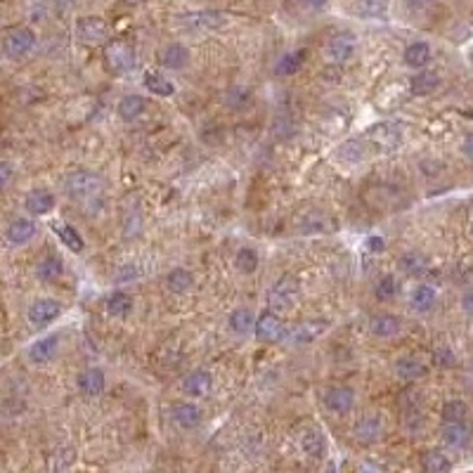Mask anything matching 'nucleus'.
<instances>
[{"mask_svg": "<svg viewBox=\"0 0 473 473\" xmlns=\"http://www.w3.org/2000/svg\"><path fill=\"white\" fill-rule=\"evenodd\" d=\"M171 419L175 421V426L189 430V428L199 426L204 414L194 402H178V405H173V409H171Z\"/></svg>", "mask_w": 473, "mask_h": 473, "instance_id": "15", "label": "nucleus"}, {"mask_svg": "<svg viewBox=\"0 0 473 473\" xmlns=\"http://www.w3.org/2000/svg\"><path fill=\"white\" fill-rule=\"evenodd\" d=\"M367 249H369L372 253H384L386 242L381 237H369V239H367Z\"/></svg>", "mask_w": 473, "mask_h": 473, "instance_id": "46", "label": "nucleus"}, {"mask_svg": "<svg viewBox=\"0 0 473 473\" xmlns=\"http://www.w3.org/2000/svg\"><path fill=\"white\" fill-rule=\"evenodd\" d=\"M355 10L362 19H381L388 12V0H357Z\"/></svg>", "mask_w": 473, "mask_h": 473, "instance_id": "36", "label": "nucleus"}, {"mask_svg": "<svg viewBox=\"0 0 473 473\" xmlns=\"http://www.w3.org/2000/svg\"><path fill=\"white\" fill-rule=\"evenodd\" d=\"M104 189V182L97 173L93 171H74L67 175L65 180V192L76 201H90L97 199Z\"/></svg>", "mask_w": 473, "mask_h": 473, "instance_id": "1", "label": "nucleus"}, {"mask_svg": "<svg viewBox=\"0 0 473 473\" xmlns=\"http://www.w3.org/2000/svg\"><path fill=\"white\" fill-rule=\"evenodd\" d=\"M466 416H469V407H466L464 400H447L443 405V421L445 423L466 421Z\"/></svg>", "mask_w": 473, "mask_h": 473, "instance_id": "40", "label": "nucleus"}, {"mask_svg": "<svg viewBox=\"0 0 473 473\" xmlns=\"http://www.w3.org/2000/svg\"><path fill=\"white\" fill-rule=\"evenodd\" d=\"M62 315V303L55 299H38L31 303L29 308V322L36 329H43L48 324H52Z\"/></svg>", "mask_w": 473, "mask_h": 473, "instance_id": "10", "label": "nucleus"}, {"mask_svg": "<svg viewBox=\"0 0 473 473\" xmlns=\"http://www.w3.org/2000/svg\"><path fill=\"white\" fill-rule=\"evenodd\" d=\"M405 128L398 121H381L367 130V143L377 152H393L402 145Z\"/></svg>", "mask_w": 473, "mask_h": 473, "instance_id": "3", "label": "nucleus"}, {"mask_svg": "<svg viewBox=\"0 0 473 473\" xmlns=\"http://www.w3.org/2000/svg\"><path fill=\"white\" fill-rule=\"evenodd\" d=\"M24 208L31 216H48L55 208V194L48 189H31L24 199Z\"/></svg>", "mask_w": 473, "mask_h": 473, "instance_id": "17", "label": "nucleus"}, {"mask_svg": "<svg viewBox=\"0 0 473 473\" xmlns=\"http://www.w3.org/2000/svg\"><path fill=\"white\" fill-rule=\"evenodd\" d=\"M327 329H329L327 320H303L301 324H296L284 338L291 345H308V343L317 341L322 334H327Z\"/></svg>", "mask_w": 473, "mask_h": 473, "instance_id": "9", "label": "nucleus"}, {"mask_svg": "<svg viewBox=\"0 0 473 473\" xmlns=\"http://www.w3.org/2000/svg\"><path fill=\"white\" fill-rule=\"evenodd\" d=\"M76 36L86 45H104L109 40V26L100 17H81L76 24Z\"/></svg>", "mask_w": 473, "mask_h": 473, "instance_id": "8", "label": "nucleus"}, {"mask_svg": "<svg viewBox=\"0 0 473 473\" xmlns=\"http://www.w3.org/2000/svg\"><path fill=\"white\" fill-rule=\"evenodd\" d=\"M462 152H464V157H466V159H471V161H473V133H469V135L464 138Z\"/></svg>", "mask_w": 473, "mask_h": 473, "instance_id": "47", "label": "nucleus"}, {"mask_svg": "<svg viewBox=\"0 0 473 473\" xmlns=\"http://www.w3.org/2000/svg\"><path fill=\"white\" fill-rule=\"evenodd\" d=\"M123 3H128V5H140L143 0H123Z\"/></svg>", "mask_w": 473, "mask_h": 473, "instance_id": "51", "label": "nucleus"}, {"mask_svg": "<svg viewBox=\"0 0 473 473\" xmlns=\"http://www.w3.org/2000/svg\"><path fill=\"white\" fill-rule=\"evenodd\" d=\"M147 109V100L140 95H126L121 102H118V116L123 118V121H135L145 114Z\"/></svg>", "mask_w": 473, "mask_h": 473, "instance_id": "27", "label": "nucleus"}, {"mask_svg": "<svg viewBox=\"0 0 473 473\" xmlns=\"http://www.w3.org/2000/svg\"><path fill=\"white\" fill-rule=\"evenodd\" d=\"M355 48H357L355 33L338 31L327 40V45H324V57H327L329 65H345V62L355 55Z\"/></svg>", "mask_w": 473, "mask_h": 473, "instance_id": "4", "label": "nucleus"}, {"mask_svg": "<svg viewBox=\"0 0 473 473\" xmlns=\"http://www.w3.org/2000/svg\"><path fill=\"white\" fill-rule=\"evenodd\" d=\"M296 299H299V282L294 277H282L279 282H274L272 289L267 291V306H270V313H274V310L286 313V310H291Z\"/></svg>", "mask_w": 473, "mask_h": 473, "instance_id": "5", "label": "nucleus"}, {"mask_svg": "<svg viewBox=\"0 0 473 473\" xmlns=\"http://www.w3.org/2000/svg\"><path fill=\"white\" fill-rule=\"evenodd\" d=\"M38 36L31 26H12L3 36V52L10 60H24L36 50Z\"/></svg>", "mask_w": 473, "mask_h": 473, "instance_id": "2", "label": "nucleus"}, {"mask_svg": "<svg viewBox=\"0 0 473 473\" xmlns=\"http://www.w3.org/2000/svg\"><path fill=\"white\" fill-rule=\"evenodd\" d=\"M237 270L239 272H244V274H251V272H256V267H258V253L253 251V249H242L237 253Z\"/></svg>", "mask_w": 473, "mask_h": 473, "instance_id": "41", "label": "nucleus"}, {"mask_svg": "<svg viewBox=\"0 0 473 473\" xmlns=\"http://www.w3.org/2000/svg\"><path fill=\"white\" fill-rule=\"evenodd\" d=\"M336 157L345 161V164H360L365 157H367V143L360 138H352V140H345V143L338 147Z\"/></svg>", "mask_w": 473, "mask_h": 473, "instance_id": "25", "label": "nucleus"}, {"mask_svg": "<svg viewBox=\"0 0 473 473\" xmlns=\"http://www.w3.org/2000/svg\"><path fill=\"white\" fill-rule=\"evenodd\" d=\"M299 225L303 232H308V235H329V232L336 228L334 221H331L324 211H308V213L301 218Z\"/></svg>", "mask_w": 473, "mask_h": 473, "instance_id": "18", "label": "nucleus"}, {"mask_svg": "<svg viewBox=\"0 0 473 473\" xmlns=\"http://www.w3.org/2000/svg\"><path fill=\"white\" fill-rule=\"evenodd\" d=\"M433 360H435V365H440V367H455V352H452L447 345H440V348H435Z\"/></svg>", "mask_w": 473, "mask_h": 473, "instance_id": "44", "label": "nucleus"}, {"mask_svg": "<svg viewBox=\"0 0 473 473\" xmlns=\"http://www.w3.org/2000/svg\"><path fill=\"white\" fill-rule=\"evenodd\" d=\"M12 178H15V168H12V164H8V161H0V192L8 189Z\"/></svg>", "mask_w": 473, "mask_h": 473, "instance_id": "45", "label": "nucleus"}, {"mask_svg": "<svg viewBox=\"0 0 473 473\" xmlns=\"http://www.w3.org/2000/svg\"><path fill=\"white\" fill-rule=\"evenodd\" d=\"M104 62H107V69L114 74H128L133 67H135V52L128 43L123 40H114V43L107 45L104 50Z\"/></svg>", "mask_w": 473, "mask_h": 473, "instance_id": "7", "label": "nucleus"}, {"mask_svg": "<svg viewBox=\"0 0 473 473\" xmlns=\"http://www.w3.org/2000/svg\"><path fill=\"white\" fill-rule=\"evenodd\" d=\"M159 60L166 69H175L178 72V69H185L189 65V50L182 43H168L159 52Z\"/></svg>", "mask_w": 473, "mask_h": 473, "instance_id": "20", "label": "nucleus"}, {"mask_svg": "<svg viewBox=\"0 0 473 473\" xmlns=\"http://www.w3.org/2000/svg\"><path fill=\"white\" fill-rule=\"evenodd\" d=\"M306 57L308 52L303 50H291V52H284L282 57L277 60V67H274V72L279 76H294L296 72H301V67L306 65Z\"/></svg>", "mask_w": 473, "mask_h": 473, "instance_id": "24", "label": "nucleus"}, {"mask_svg": "<svg viewBox=\"0 0 473 473\" xmlns=\"http://www.w3.org/2000/svg\"><path fill=\"white\" fill-rule=\"evenodd\" d=\"M143 81H145V88L157 97H171L175 93L173 83L168 79H164V76L157 74V72H145Z\"/></svg>", "mask_w": 473, "mask_h": 473, "instance_id": "30", "label": "nucleus"}, {"mask_svg": "<svg viewBox=\"0 0 473 473\" xmlns=\"http://www.w3.org/2000/svg\"><path fill=\"white\" fill-rule=\"evenodd\" d=\"M438 86H440V76L435 72H419L412 81H409V90H412V95H416V97L430 95Z\"/></svg>", "mask_w": 473, "mask_h": 473, "instance_id": "26", "label": "nucleus"}, {"mask_svg": "<svg viewBox=\"0 0 473 473\" xmlns=\"http://www.w3.org/2000/svg\"><path fill=\"white\" fill-rule=\"evenodd\" d=\"M381 433H384V423H381V416L377 414L362 416L352 428V435H355L360 445H374L381 438Z\"/></svg>", "mask_w": 473, "mask_h": 473, "instance_id": "12", "label": "nucleus"}, {"mask_svg": "<svg viewBox=\"0 0 473 473\" xmlns=\"http://www.w3.org/2000/svg\"><path fill=\"white\" fill-rule=\"evenodd\" d=\"M228 104L232 109H246L251 104V93L242 86H235L228 93Z\"/></svg>", "mask_w": 473, "mask_h": 473, "instance_id": "43", "label": "nucleus"}, {"mask_svg": "<svg viewBox=\"0 0 473 473\" xmlns=\"http://www.w3.org/2000/svg\"><path fill=\"white\" fill-rule=\"evenodd\" d=\"M462 308L466 310V313H471V315H473V291L464 294V299H462Z\"/></svg>", "mask_w": 473, "mask_h": 473, "instance_id": "48", "label": "nucleus"}, {"mask_svg": "<svg viewBox=\"0 0 473 473\" xmlns=\"http://www.w3.org/2000/svg\"><path fill=\"white\" fill-rule=\"evenodd\" d=\"M228 324H230L232 334L244 336V334H249V331L253 329V324H256V317H253V313L249 308H237L235 313L230 315Z\"/></svg>", "mask_w": 473, "mask_h": 473, "instance_id": "31", "label": "nucleus"}, {"mask_svg": "<svg viewBox=\"0 0 473 473\" xmlns=\"http://www.w3.org/2000/svg\"><path fill=\"white\" fill-rule=\"evenodd\" d=\"M253 334H256L260 343H277L286 336V324L279 315L265 310L256 320V324H253Z\"/></svg>", "mask_w": 473, "mask_h": 473, "instance_id": "6", "label": "nucleus"}, {"mask_svg": "<svg viewBox=\"0 0 473 473\" xmlns=\"http://www.w3.org/2000/svg\"><path fill=\"white\" fill-rule=\"evenodd\" d=\"M398 267L405 274H409V277H419V274H423L428 270V258L423 256L421 251H407V253H402L400 256Z\"/></svg>", "mask_w": 473, "mask_h": 473, "instance_id": "23", "label": "nucleus"}, {"mask_svg": "<svg viewBox=\"0 0 473 473\" xmlns=\"http://www.w3.org/2000/svg\"><path fill=\"white\" fill-rule=\"evenodd\" d=\"M62 270H65V265H62L60 256H55V253H50V256H45L43 260L38 263V277L45 279V282H52L57 279Z\"/></svg>", "mask_w": 473, "mask_h": 473, "instance_id": "39", "label": "nucleus"}, {"mask_svg": "<svg viewBox=\"0 0 473 473\" xmlns=\"http://www.w3.org/2000/svg\"><path fill=\"white\" fill-rule=\"evenodd\" d=\"M55 232H57V237L62 239V244L67 246L69 251H74V253H81L83 251V239H81V235L76 232V228H72V225H67V223H57L55 225Z\"/></svg>", "mask_w": 473, "mask_h": 473, "instance_id": "35", "label": "nucleus"}, {"mask_svg": "<svg viewBox=\"0 0 473 473\" xmlns=\"http://www.w3.org/2000/svg\"><path fill=\"white\" fill-rule=\"evenodd\" d=\"M430 3H433V0H407V5L412 10H423V8H428Z\"/></svg>", "mask_w": 473, "mask_h": 473, "instance_id": "49", "label": "nucleus"}, {"mask_svg": "<svg viewBox=\"0 0 473 473\" xmlns=\"http://www.w3.org/2000/svg\"><path fill=\"white\" fill-rule=\"evenodd\" d=\"M409 303H412L414 310H419V313H426V310L433 308L435 303V289L428 286V284H419L409 296Z\"/></svg>", "mask_w": 473, "mask_h": 473, "instance_id": "33", "label": "nucleus"}, {"mask_svg": "<svg viewBox=\"0 0 473 473\" xmlns=\"http://www.w3.org/2000/svg\"><path fill=\"white\" fill-rule=\"evenodd\" d=\"M57 350H60V336L57 334H48V336L38 338V341L31 343L29 360L33 365H48L55 355H57Z\"/></svg>", "mask_w": 473, "mask_h": 473, "instance_id": "13", "label": "nucleus"}, {"mask_svg": "<svg viewBox=\"0 0 473 473\" xmlns=\"http://www.w3.org/2000/svg\"><path fill=\"white\" fill-rule=\"evenodd\" d=\"M303 450H306L308 457L320 459L324 455V450H327V440H324L320 430H308V433L303 435Z\"/></svg>", "mask_w": 473, "mask_h": 473, "instance_id": "38", "label": "nucleus"}, {"mask_svg": "<svg viewBox=\"0 0 473 473\" xmlns=\"http://www.w3.org/2000/svg\"><path fill=\"white\" fill-rule=\"evenodd\" d=\"M107 310H109V315H114V317H126V315H130V310H133V299L126 291H114V294H109V299H107Z\"/></svg>", "mask_w": 473, "mask_h": 473, "instance_id": "37", "label": "nucleus"}, {"mask_svg": "<svg viewBox=\"0 0 473 473\" xmlns=\"http://www.w3.org/2000/svg\"><path fill=\"white\" fill-rule=\"evenodd\" d=\"M355 405V393L348 386H334L324 393V407L334 414H348Z\"/></svg>", "mask_w": 473, "mask_h": 473, "instance_id": "11", "label": "nucleus"}, {"mask_svg": "<svg viewBox=\"0 0 473 473\" xmlns=\"http://www.w3.org/2000/svg\"><path fill=\"white\" fill-rule=\"evenodd\" d=\"M421 466L426 473H445V471H450V459H447V455H443L440 450H428V452H423Z\"/></svg>", "mask_w": 473, "mask_h": 473, "instance_id": "34", "label": "nucleus"}, {"mask_svg": "<svg viewBox=\"0 0 473 473\" xmlns=\"http://www.w3.org/2000/svg\"><path fill=\"white\" fill-rule=\"evenodd\" d=\"M76 384H79V391L83 395H100L104 391V384H107V379H104L102 369H97V367H88V369H83L79 374V379H76Z\"/></svg>", "mask_w": 473, "mask_h": 473, "instance_id": "19", "label": "nucleus"}, {"mask_svg": "<svg viewBox=\"0 0 473 473\" xmlns=\"http://www.w3.org/2000/svg\"><path fill=\"white\" fill-rule=\"evenodd\" d=\"M5 237L12 246H24L29 244L33 237H36V223L29 221V218H17L8 225L5 230Z\"/></svg>", "mask_w": 473, "mask_h": 473, "instance_id": "16", "label": "nucleus"}, {"mask_svg": "<svg viewBox=\"0 0 473 473\" xmlns=\"http://www.w3.org/2000/svg\"><path fill=\"white\" fill-rule=\"evenodd\" d=\"M62 3H65V5H74L76 0H62Z\"/></svg>", "mask_w": 473, "mask_h": 473, "instance_id": "52", "label": "nucleus"}, {"mask_svg": "<svg viewBox=\"0 0 473 473\" xmlns=\"http://www.w3.org/2000/svg\"><path fill=\"white\" fill-rule=\"evenodd\" d=\"M327 473H336V469H334V466H331V469H329Z\"/></svg>", "mask_w": 473, "mask_h": 473, "instance_id": "53", "label": "nucleus"}, {"mask_svg": "<svg viewBox=\"0 0 473 473\" xmlns=\"http://www.w3.org/2000/svg\"><path fill=\"white\" fill-rule=\"evenodd\" d=\"M192 284H194V277L187 267H173L166 277V286L171 289L173 294H185L192 289Z\"/></svg>", "mask_w": 473, "mask_h": 473, "instance_id": "29", "label": "nucleus"}, {"mask_svg": "<svg viewBox=\"0 0 473 473\" xmlns=\"http://www.w3.org/2000/svg\"><path fill=\"white\" fill-rule=\"evenodd\" d=\"M374 294H377L379 301H391L395 294H398V282H395L393 274H384L379 282H377V289H374Z\"/></svg>", "mask_w": 473, "mask_h": 473, "instance_id": "42", "label": "nucleus"}, {"mask_svg": "<svg viewBox=\"0 0 473 473\" xmlns=\"http://www.w3.org/2000/svg\"><path fill=\"white\" fill-rule=\"evenodd\" d=\"M400 327H402V320L398 315H377V317H372V322H369V331L374 336H379V338H391V336H395L400 331Z\"/></svg>", "mask_w": 473, "mask_h": 473, "instance_id": "21", "label": "nucleus"}, {"mask_svg": "<svg viewBox=\"0 0 473 473\" xmlns=\"http://www.w3.org/2000/svg\"><path fill=\"white\" fill-rule=\"evenodd\" d=\"M213 388V377L206 369H196L192 374H187L185 381H182V391H185L189 398H206Z\"/></svg>", "mask_w": 473, "mask_h": 473, "instance_id": "14", "label": "nucleus"}, {"mask_svg": "<svg viewBox=\"0 0 473 473\" xmlns=\"http://www.w3.org/2000/svg\"><path fill=\"white\" fill-rule=\"evenodd\" d=\"M443 440L450 447H464L471 440V426L466 421H457V423H445L443 428Z\"/></svg>", "mask_w": 473, "mask_h": 473, "instance_id": "22", "label": "nucleus"}, {"mask_svg": "<svg viewBox=\"0 0 473 473\" xmlns=\"http://www.w3.org/2000/svg\"><path fill=\"white\" fill-rule=\"evenodd\" d=\"M395 374L405 381H416L426 374V367H423L416 357H400L398 362H395Z\"/></svg>", "mask_w": 473, "mask_h": 473, "instance_id": "32", "label": "nucleus"}, {"mask_svg": "<svg viewBox=\"0 0 473 473\" xmlns=\"http://www.w3.org/2000/svg\"><path fill=\"white\" fill-rule=\"evenodd\" d=\"M402 60H405L407 67L423 69L430 62V48H428V43H423V40H416V43L407 45V50H405V55H402Z\"/></svg>", "mask_w": 473, "mask_h": 473, "instance_id": "28", "label": "nucleus"}, {"mask_svg": "<svg viewBox=\"0 0 473 473\" xmlns=\"http://www.w3.org/2000/svg\"><path fill=\"white\" fill-rule=\"evenodd\" d=\"M303 3H306L310 10H322L324 5L329 3V0H303Z\"/></svg>", "mask_w": 473, "mask_h": 473, "instance_id": "50", "label": "nucleus"}]
</instances>
